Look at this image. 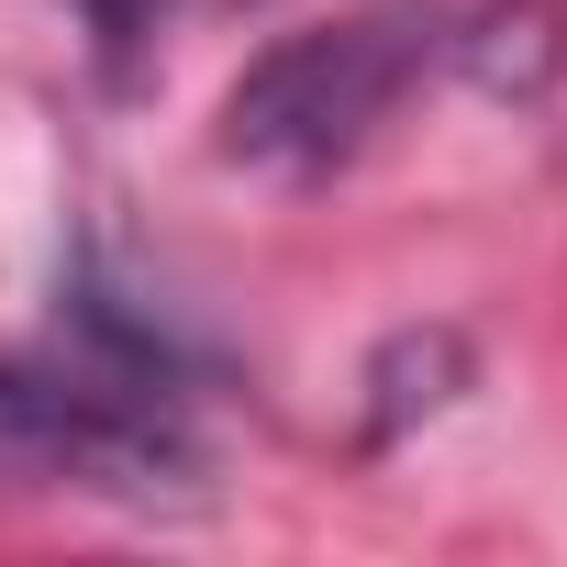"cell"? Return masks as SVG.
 <instances>
[{
	"label": "cell",
	"mask_w": 567,
	"mask_h": 567,
	"mask_svg": "<svg viewBox=\"0 0 567 567\" xmlns=\"http://www.w3.org/2000/svg\"><path fill=\"white\" fill-rule=\"evenodd\" d=\"M0 478H34V489H123L156 501L189 478V434L79 368H34V357H0Z\"/></svg>",
	"instance_id": "cell-2"
},
{
	"label": "cell",
	"mask_w": 567,
	"mask_h": 567,
	"mask_svg": "<svg viewBox=\"0 0 567 567\" xmlns=\"http://www.w3.org/2000/svg\"><path fill=\"white\" fill-rule=\"evenodd\" d=\"M56 12L90 34V56H101V68H134V56L167 34V12H178V0H56Z\"/></svg>",
	"instance_id": "cell-3"
},
{
	"label": "cell",
	"mask_w": 567,
	"mask_h": 567,
	"mask_svg": "<svg viewBox=\"0 0 567 567\" xmlns=\"http://www.w3.org/2000/svg\"><path fill=\"white\" fill-rule=\"evenodd\" d=\"M434 45L445 34L423 12H346V23H312L290 45H267L223 101V156L267 167V178H323V167L368 156L379 123L423 90Z\"/></svg>",
	"instance_id": "cell-1"
}]
</instances>
